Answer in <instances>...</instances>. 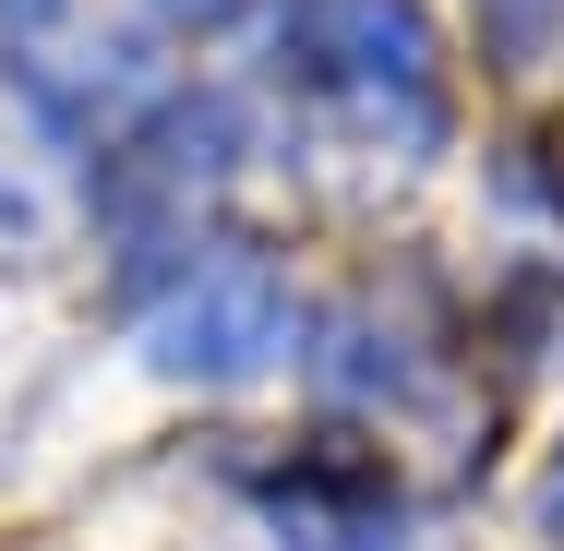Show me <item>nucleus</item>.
Instances as JSON below:
<instances>
[{
    "label": "nucleus",
    "instance_id": "3",
    "mask_svg": "<svg viewBox=\"0 0 564 551\" xmlns=\"http://www.w3.org/2000/svg\"><path fill=\"white\" fill-rule=\"evenodd\" d=\"M553 528H564V455H553Z\"/></svg>",
    "mask_w": 564,
    "mask_h": 551
},
{
    "label": "nucleus",
    "instance_id": "2",
    "mask_svg": "<svg viewBox=\"0 0 564 551\" xmlns=\"http://www.w3.org/2000/svg\"><path fill=\"white\" fill-rule=\"evenodd\" d=\"M48 228H61V217H48V192L0 156V252H48Z\"/></svg>",
    "mask_w": 564,
    "mask_h": 551
},
{
    "label": "nucleus",
    "instance_id": "1",
    "mask_svg": "<svg viewBox=\"0 0 564 551\" xmlns=\"http://www.w3.org/2000/svg\"><path fill=\"white\" fill-rule=\"evenodd\" d=\"M276 348H289V276H276L264 252L193 264V288L144 324V360H156L169 384H252Z\"/></svg>",
    "mask_w": 564,
    "mask_h": 551
}]
</instances>
